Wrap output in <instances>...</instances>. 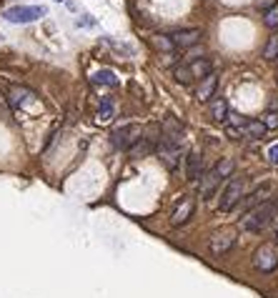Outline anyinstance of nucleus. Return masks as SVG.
Here are the masks:
<instances>
[{
	"instance_id": "nucleus-1",
	"label": "nucleus",
	"mask_w": 278,
	"mask_h": 298,
	"mask_svg": "<svg viewBox=\"0 0 278 298\" xmlns=\"http://www.w3.org/2000/svg\"><path fill=\"white\" fill-rule=\"evenodd\" d=\"M276 216H278V198H270V201L246 211V216L240 221V228L248 231V233H260L268 223H273Z\"/></svg>"
},
{
	"instance_id": "nucleus-2",
	"label": "nucleus",
	"mask_w": 278,
	"mask_h": 298,
	"mask_svg": "<svg viewBox=\"0 0 278 298\" xmlns=\"http://www.w3.org/2000/svg\"><path fill=\"white\" fill-rule=\"evenodd\" d=\"M253 268L260 273H273L278 268V243H260L253 253Z\"/></svg>"
},
{
	"instance_id": "nucleus-3",
	"label": "nucleus",
	"mask_w": 278,
	"mask_h": 298,
	"mask_svg": "<svg viewBox=\"0 0 278 298\" xmlns=\"http://www.w3.org/2000/svg\"><path fill=\"white\" fill-rule=\"evenodd\" d=\"M48 10L43 5H13L3 13V18L8 23H16V25H26V23H36L38 18H43Z\"/></svg>"
},
{
	"instance_id": "nucleus-4",
	"label": "nucleus",
	"mask_w": 278,
	"mask_h": 298,
	"mask_svg": "<svg viewBox=\"0 0 278 298\" xmlns=\"http://www.w3.org/2000/svg\"><path fill=\"white\" fill-rule=\"evenodd\" d=\"M243 191H246V183H243V178H230V181H228V186H226V188H223V193H220L218 211H223V213L233 211V208L240 203V198H243Z\"/></svg>"
},
{
	"instance_id": "nucleus-5",
	"label": "nucleus",
	"mask_w": 278,
	"mask_h": 298,
	"mask_svg": "<svg viewBox=\"0 0 278 298\" xmlns=\"http://www.w3.org/2000/svg\"><path fill=\"white\" fill-rule=\"evenodd\" d=\"M156 153H158V158L163 161V166H166L168 171H176V168H178V161H180V143H173V140L160 138L158 145H156Z\"/></svg>"
},
{
	"instance_id": "nucleus-6",
	"label": "nucleus",
	"mask_w": 278,
	"mask_h": 298,
	"mask_svg": "<svg viewBox=\"0 0 278 298\" xmlns=\"http://www.w3.org/2000/svg\"><path fill=\"white\" fill-rule=\"evenodd\" d=\"M140 135H143V130L138 125H120L110 133V143H113V148H118V151H128Z\"/></svg>"
},
{
	"instance_id": "nucleus-7",
	"label": "nucleus",
	"mask_w": 278,
	"mask_h": 298,
	"mask_svg": "<svg viewBox=\"0 0 278 298\" xmlns=\"http://www.w3.org/2000/svg\"><path fill=\"white\" fill-rule=\"evenodd\" d=\"M193 211H196V198L193 196H183L178 201V206L173 208V213H170V226H176V228L186 226L193 218Z\"/></svg>"
},
{
	"instance_id": "nucleus-8",
	"label": "nucleus",
	"mask_w": 278,
	"mask_h": 298,
	"mask_svg": "<svg viewBox=\"0 0 278 298\" xmlns=\"http://www.w3.org/2000/svg\"><path fill=\"white\" fill-rule=\"evenodd\" d=\"M208 246H210V253H213V256H223V253H228V251L236 246V228H223V231L213 233Z\"/></svg>"
},
{
	"instance_id": "nucleus-9",
	"label": "nucleus",
	"mask_w": 278,
	"mask_h": 298,
	"mask_svg": "<svg viewBox=\"0 0 278 298\" xmlns=\"http://www.w3.org/2000/svg\"><path fill=\"white\" fill-rule=\"evenodd\" d=\"M200 30L198 28H186V30H176V33H170V40H173V45H176V50H190L193 45H198L200 43Z\"/></svg>"
},
{
	"instance_id": "nucleus-10",
	"label": "nucleus",
	"mask_w": 278,
	"mask_h": 298,
	"mask_svg": "<svg viewBox=\"0 0 278 298\" xmlns=\"http://www.w3.org/2000/svg\"><path fill=\"white\" fill-rule=\"evenodd\" d=\"M218 186H220V176L216 173V168L203 171V176H200V181H198V196L208 201V198L216 193V188H218Z\"/></svg>"
},
{
	"instance_id": "nucleus-11",
	"label": "nucleus",
	"mask_w": 278,
	"mask_h": 298,
	"mask_svg": "<svg viewBox=\"0 0 278 298\" xmlns=\"http://www.w3.org/2000/svg\"><path fill=\"white\" fill-rule=\"evenodd\" d=\"M216 88H218V75L210 73V75L200 78V83H198V88H196V98H198L200 103H208V100L216 95Z\"/></svg>"
},
{
	"instance_id": "nucleus-12",
	"label": "nucleus",
	"mask_w": 278,
	"mask_h": 298,
	"mask_svg": "<svg viewBox=\"0 0 278 298\" xmlns=\"http://www.w3.org/2000/svg\"><path fill=\"white\" fill-rule=\"evenodd\" d=\"M160 138L173 140V143H180V140H183V125H180V120L173 118V115H168V118L163 120V125H160Z\"/></svg>"
},
{
	"instance_id": "nucleus-13",
	"label": "nucleus",
	"mask_w": 278,
	"mask_h": 298,
	"mask_svg": "<svg viewBox=\"0 0 278 298\" xmlns=\"http://www.w3.org/2000/svg\"><path fill=\"white\" fill-rule=\"evenodd\" d=\"M200 176H203V158H200V153L190 151L188 158H186V178L190 183H198Z\"/></svg>"
},
{
	"instance_id": "nucleus-14",
	"label": "nucleus",
	"mask_w": 278,
	"mask_h": 298,
	"mask_svg": "<svg viewBox=\"0 0 278 298\" xmlns=\"http://www.w3.org/2000/svg\"><path fill=\"white\" fill-rule=\"evenodd\" d=\"M8 100H10L13 108H26L28 103L36 100V93L28 90V88H18V85H13V88L8 90Z\"/></svg>"
},
{
	"instance_id": "nucleus-15",
	"label": "nucleus",
	"mask_w": 278,
	"mask_h": 298,
	"mask_svg": "<svg viewBox=\"0 0 278 298\" xmlns=\"http://www.w3.org/2000/svg\"><path fill=\"white\" fill-rule=\"evenodd\" d=\"M266 125H263V120H246L243 125H240V133H243V138H250V140H260L263 135H266Z\"/></svg>"
},
{
	"instance_id": "nucleus-16",
	"label": "nucleus",
	"mask_w": 278,
	"mask_h": 298,
	"mask_svg": "<svg viewBox=\"0 0 278 298\" xmlns=\"http://www.w3.org/2000/svg\"><path fill=\"white\" fill-rule=\"evenodd\" d=\"M270 193H273V188H270L268 183L258 186V188H256L250 196H248V201H246L248 211H250V208H256V206H260V203H266V201H270Z\"/></svg>"
},
{
	"instance_id": "nucleus-17",
	"label": "nucleus",
	"mask_w": 278,
	"mask_h": 298,
	"mask_svg": "<svg viewBox=\"0 0 278 298\" xmlns=\"http://www.w3.org/2000/svg\"><path fill=\"white\" fill-rule=\"evenodd\" d=\"M188 68H190L193 80H196V78H206V75H210V73H213V65H210V60H208V58H196V60H190V63H188Z\"/></svg>"
},
{
	"instance_id": "nucleus-18",
	"label": "nucleus",
	"mask_w": 278,
	"mask_h": 298,
	"mask_svg": "<svg viewBox=\"0 0 278 298\" xmlns=\"http://www.w3.org/2000/svg\"><path fill=\"white\" fill-rule=\"evenodd\" d=\"M228 103H226V98H213L210 100V118L216 120V123H226L228 120Z\"/></svg>"
},
{
	"instance_id": "nucleus-19",
	"label": "nucleus",
	"mask_w": 278,
	"mask_h": 298,
	"mask_svg": "<svg viewBox=\"0 0 278 298\" xmlns=\"http://www.w3.org/2000/svg\"><path fill=\"white\" fill-rule=\"evenodd\" d=\"M153 151H156V145H153L148 138H143V135L128 148V153H130L133 158H143V156H148V153H153Z\"/></svg>"
},
{
	"instance_id": "nucleus-20",
	"label": "nucleus",
	"mask_w": 278,
	"mask_h": 298,
	"mask_svg": "<svg viewBox=\"0 0 278 298\" xmlns=\"http://www.w3.org/2000/svg\"><path fill=\"white\" fill-rule=\"evenodd\" d=\"M93 83H96V85H108V88H116V85H118V78H116V73H113V70L100 68V70H96V73H93Z\"/></svg>"
},
{
	"instance_id": "nucleus-21",
	"label": "nucleus",
	"mask_w": 278,
	"mask_h": 298,
	"mask_svg": "<svg viewBox=\"0 0 278 298\" xmlns=\"http://www.w3.org/2000/svg\"><path fill=\"white\" fill-rule=\"evenodd\" d=\"M113 115H116V108H113V100L110 98H103L100 100V108H98V123L100 125H106V123H110L113 120Z\"/></svg>"
},
{
	"instance_id": "nucleus-22",
	"label": "nucleus",
	"mask_w": 278,
	"mask_h": 298,
	"mask_svg": "<svg viewBox=\"0 0 278 298\" xmlns=\"http://www.w3.org/2000/svg\"><path fill=\"white\" fill-rule=\"evenodd\" d=\"M233 171H236L233 158H220V161H218V166H216V173L220 176V181H223V178H230V176H233Z\"/></svg>"
},
{
	"instance_id": "nucleus-23",
	"label": "nucleus",
	"mask_w": 278,
	"mask_h": 298,
	"mask_svg": "<svg viewBox=\"0 0 278 298\" xmlns=\"http://www.w3.org/2000/svg\"><path fill=\"white\" fill-rule=\"evenodd\" d=\"M263 58L266 60H278V33H273L263 48Z\"/></svg>"
},
{
	"instance_id": "nucleus-24",
	"label": "nucleus",
	"mask_w": 278,
	"mask_h": 298,
	"mask_svg": "<svg viewBox=\"0 0 278 298\" xmlns=\"http://www.w3.org/2000/svg\"><path fill=\"white\" fill-rule=\"evenodd\" d=\"M173 78H176L178 83H183V85L193 83V75H190V68H188V65H178V68L173 70Z\"/></svg>"
},
{
	"instance_id": "nucleus-25",
	"label": "nucleus",
	"mask_w": 278,
	"mask_h": 298,
	"mask_svg": "<svg viewBox=\"0 0 278 298\" xmlns=\"http://www.w3.org/2000/svg\"><path fill=\"white\" fill-rule=\"evenodd\" d=\"M153 43H156V48H160L163 53H173V50H176V45H173L170 35H156V38H153Z\"/></svg>"
},
{
	"instance_id": "nucleus-26",
	"label": "nucleus",
	"mask_w": 278,
	"mask_h": 298,
	"mask_svg": "<svg viewBox=\"0 0 278 298\" xmlns=\"http://www.w3.org/2000/svg\"><path fill=\"white\" fill-rule=\"evenodd\" d=\"M263 23H266L270 30H276V28H278V3H276L270 10H266V15H263Z\"/></svg>"
},
{
	"instance_id": "nucleus-27",
	"label": "nucleus",
	"mask_w": 278,
	"mask_h": 298,
	"mask_svg": "<svg viewBox=\"0 0 278 298\" xmlns=\"http://www.w3.org/2000/svg\"><path fill=\"white\" fill-rule=\"evenodd\" d=\"M263 125H266L268 130H273V128H278V113H268V115L263 118Z\"/></svg>"
},
{
	"instance_id": "nucleus-28",
	"label": "nucleus",
	"mask_w": 278,
	"mask_h": 298,
	"mask_svg": "<svg viewBox=\"0 0 278 298\" xmlns=\"http://www.w3.org/2000/svg\"><path fill=\"white\" fill-rule=\"evenodd\" d=\"M226 135H228V138H233V140H238V138H243V133H240V128H236V125H226Z\"/></svg>"
},
{
	"instance_id": "nucleus-29",
	"label": "nucleus",
	"mask_w": 278,
	"mask_h": 298,
	"mask_svg": "<svg viewBox=\"0 0 278 298\" xmlns=\"http://www.w3.org/2000/svg\"><path fill=\"white\" fill-rule=\"evenodd\" d=\"M268 161H270L273 166H278V143H273V145L268 148Z\"/></svg>"
},
{
	"instance_id": "nucleus-30",
	"label": "nucleus",
	"mask_w": 278,
	"mask_h": 298,
	"mask_svg": "<svg viewBox=\"0 0 278 298\" xmlns=\"http://www.w3.org/2000/svg\"><path fill=\"white\" fill-rule=\"evenodd\" d=\"M276 238H278V233H276Z\"/></svg>"
},
{
	"instance_id": "nucleus-31",
	"label": "nucleus",
	"mask_w": 278,
	"mask_h": 298,
	"mask_svg": "<svg viewBox=\"0 0 278 298\" xmlns=\"http://www.w3.org/2000/svg\"><path fill=\"white\" fill-rule=\"evenodd\" d=\"M58 3H60V0H58Z\"/></svg>"
}]
</instances>
